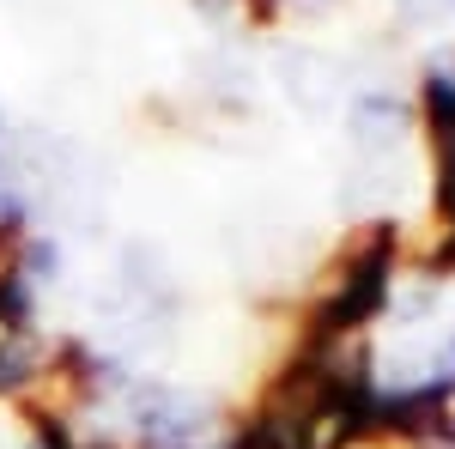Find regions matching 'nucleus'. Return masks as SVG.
<instances>
[{
  "mask_svg": "<svg viewBox=\"0 0 455 449\" xmlns=\"http://www.w3.org/2000/svg\"><path fill=\"white\" fill-rule=\"evenodd\" d=\"M388 255H395V231L371 225L364 237L352 243V261H340V285L322 298L310 334L322 341H347L352 328H364L371 316L388 304Z\"/></svg>",
  "mask_w": 455,
  "mask_h": 449,
  "instance_id": "obj_1",
  "label": "nucleus"
},
{
  "mask_svg": "<svg viewBox=\"0 0 455 449\" xmlns=\"http://www.w3.org/2000/svg\"><path fill=\"white\" fill-rule=\"evenodd\" d=\"M36 371H43V365H36L25 346H0V395H19Z\"/></svg>",
  "mask_w": 455,
  "mask_h": 449,
  "instance_id": "obj_2",
  "label": "nucleus"
},
{
  "mask_svg": "<svg viewBox=\"0 0 455 449\" xmlns=\"http://www.w3.org/2000/svg\"><path fill=\"white\" fill-rule=\"evenodd\" d=\"M437 444H450V449H455V395L443 401V413H437Z\"/></svg>",
  "mask_w": 455,
  "mask_h": 449,
  "instance_id": "obj_3",
  "label": "nucleus"
},
{
  "mask_svg": "<svg viewBox=\"0 0 455 449\" xmlns=\"http://www.w3.org/2000/svg\"><path fill=\"white\" fill-rule=\"evenodd\" d=\"M450 352H455V346H450Z\"/></svg>",
  "mask_w": 455,
  "mask_h": 449,
  "instance_id": "obj_4",
  "label": "nucleus"
}]
</instances>
